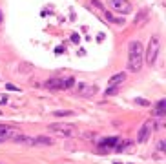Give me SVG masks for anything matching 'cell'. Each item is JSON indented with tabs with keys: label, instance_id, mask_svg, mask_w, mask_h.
<instances>
[{
	"label": "cell",
	"instance_id": "cell-1",
	"mask_svg": "<svg viewBox=\"0 0 166 164\" xmlns=\"http://www.w3.org/2000/svg\"><path fill=\"white\" fill-rule=\"evenodd\" d=\"M128 69L133 71V73H139L141 67H143V62H144V49H143V44L139 40H132L128 44Z\"/></svg>",
	"mask_w": 166,
	"mask_h": 164
},
{
	"label": "cell",
	"instance_id": "cell-2",
	"mask_svg": "<svg viewBox=\"0 0 166 164\" xmlns=\"http://www.w3.org/2000/svg\"><path fill=\"white\" fill-rule=\"evenodd\" d=\"M159 49H161V38H159V35H153L150 38V42H148L146 55H144V60L148 66H155L157 57H159Z\"/></svg>",
	"mask_w": 166,
	"mask_h": 164
},
{
	"label": "cell",
	"instance_id": "cell-3",
	"mask_svg": "<svg viewBox=\"0 0 166 164\" xmlns=\"http://www.w3.org/2000/svg\"><path fill=\"white\" fill-rule=\"evenodd\" d=\"M49 131L53 133H57V135H64V137H73V135H77V126H73V124H68V122H53L49 124Z\"/></svg>",
	"mask_w": 166,
	"mask_h": 164
},
{
	"label": "cell",
	"instance_id": "cell-4",
	"mask_svg": "<svg viewBox=\"0 0 166 164\" xmlns=\"http://www.w3.org/2000/svg\"><path fill=\"white\" fill-rule=\"evenodd\" d=\"M155 130V122L152 119H148L141 126V130H139V133H137V142H141V144H144L148 139H150V135H152V131Z\"/></svg>",
	"mask_w": 166,
	"mask_h": 164
},
{
	"label": "cell",
	"instance_id": "cell-5",
	"mask_svg": "<svg viewBox=\"0 0 166 164\" xmlns=\"http://www.w3.org/2000/svg\"><path fill=\"white\" fill-rule=\"evenodd\" d=\"M108 6L121 15H128L132 11V4L128 0H108Z\"/></svg>",
	"mask_w": 166,
	"mask_h": 164
},
{
	"label": "cell",
	"instance_id": "cell-6",
	"mask_svg": "<svg viewBox=\"0 0 166 164\" xmlns=\"http://www.w3.org/2000/svg\"><path fill=\"white\" fill-rule=\"evenodd\" d=\"M20 130H15L11 126H6V124H0V142L6 141H13V137L17 135Z\"/></svg>",
	"mask_w": 166,
	"mask_h": 164
},
{
	"label": "cell",
	"instance_id": "cell-7",
	"mask_svg": "<svg viewBox=\"0 0 166 164\" xmlns=\"http://www.w3.org/2000/svg\"><path fill=\"white\" fill-rule=\"evenodd\" d=\"M97 91H99L97 86H90V84H84V82H80L77 86V95H80V97H93Z\"/></svg>",
	"mask_w": 166,
	"mask_h": 164
},
{
	"label": "cell",
	"instance_id": "cell-8",
	"mask_svg": "<svg viewBox=\"0 0 166 164\" xmlns=\"http://www.w3.org/2000/svg\"><path fill=\"white\" fill-rule=\"evenodd\" d=\"M11 142H17V144H20V146H35V137H29V135H24V133H17L15 137H13V141Z\"/></svg>",
	"mask_w": 166,
	"mask_h": 164
},
{
	"label": "cell",
	"instance_id": "cell-9",
	"mask_svg": "<svg viewBox=\"0 0 166 164\" xmlns=\"http://www.w3.org/2000/svg\"><path fill=\"white\" fill-rule=\"evenodd\" d=\"M44 87H48V89H64V78H59V77H55V78H48L46 82H44Z\"/></svg>",
	"mask_w": 166,
	"mask_h": 164
},
{
	"label": "cell",
	"instance_id": "cell-10",
	"mask_svg": "<svg viewBox=\"0 0 166 164\" xmlns=\"http://www.w3.org/2000/svg\"><path fill=\"white\" fill-rule=\"evenodd\" d=\"M126 80V73H115L110 80H108V87H112V86H119V84H122Z\"/></svg>",
	"mask_w": 166,
	"mask_h": 164
},
{
	"label": "cell",
	"instance_id": "cell-11",
	"mask_svg": "<svg viewBox=\"0 0 166 164\" xmlns=\"http://www.w3.org/2000/svg\"><path fill=\"white\" fill-rule=\"evenodd\" d=\"M155 113H157V117H164L166 115V98H161V100L157 102Z\"/></svg>",
	"mask_w": 166,
	"mask_h": 164
},
{
	"label": "cell",
	"instance_id": "cell-12",
	"mask_svg": "<svg viewBox=\"0 0 166 164\" xmlns=\"http://www.w3.org/2000/svg\"><path fill=\"white\" fill-rule=\"evenodd\" d=\"M53 139L51 137H35V146H51Z\"/></svg>",
	"mask_w": 166,
	"mask_h": 164
},
{
	"label": "cell",
	"instance_id": "cell-13",
	"mask_svg": "<svg viewBox=\"0 0 166 164\" xmlns=\"http://www.w3.org/2000/svg\"><path fill=\"white\" fill-rule=\"evenodd\" d=\"M117 142H119V139H117V137H110V139H104L99 146H101V150H108V148H112V146H113V144H117Z\"/></svg>",
	"mask_w": 166,
	"mask_h": 164
},
{
	"label": "cell",
	"instance_id": "cell-14",
	"mask_svg": "<svg viewBox=\"0 0 166 164\" xmlns=\"http://www.w3.org/2000/svg\"><path fill=\"white\" fill-rule=\"evenodd\" d=\"M144 20H148V9H143L137 17H135V20H133V24L135 26H139V24H143Z\"/></svg>",
	"mask_w": 166,
	"mask_h": 164
},
{
	"label": "cell",
	"instance_id": "cell-15",
	"mask_svg": "<svg viewBox=\"0 0 166 164\" xmlns=\"http://www.w3.org/2000/svg\"><path fill=\"white\" fill-rule=\"evenodd\" d=\"M18 71H20V73H31L33 71V64H29V62H20Z\"/></svg>",
	"mask_w": 166,
	"mask_h": 164
},
{
	"label": "cell",
	"instance_id": "cell-16",
	"mask_svg": "<svg viewBox=\"0 0 166 164\" xmlns=\"http://www.w3.org/2000/svg\"><path fill=\"white\" fill-rule=\"evenodd\" d=\"M91 6H93V7L99 11L101 15H104V11H106V9H104V6L101 4V2H99V0H91Z\"/></svg>",
	"mask_w": 166,
	"mask_h": 164
},
{
	"label": "cell",
	"instance_id": "cell-17",
	"mask_svg": "<svg viewBox=\"0 0 166 164\" xmlns=\"http://www.w3.org/2000/svg\"><path fill=\"white\" fill-rule=\"evenodd\" d=\"M73 86H75V78H73V77H70V78L64 80V89H71Z\"/></svg>",
	"mask_w": 166,
	"mask_h": 164
},
{
	"label": "cell",
	"instance_id": "cell-18",
	"mask_svg": "<svg viewBox=\"0 0 166 164\" xmlns=\"http://www.w3.org/2000/svg\"><path fill=\"white\" fill-rule=\"evenodd\" d=\"M119 93V86H112L106 89V97H112V95H117Z\"/></svg>",
	"mask_w": 166,
	"mask_h": 164
},
{
	"label": "cell",
	"instance_id": "cell-19",
	"mask_svg": "<svg viewBox=\"0 0 166 164\" xmlns=\"http://www.w3.org/2000/svg\"><path fill=\"white\" fill-rule=\"evenodd\" d=\"M68 115H73V111H55L53 117H68Z\"/></svg>",
	"mask_w": 166,
	"mask_h": 164
},
{
	"label": "cell",
	"instance_id": "cell-20",
	"mask_svg": "<svg viewBox=\"0 0 166 164\" xmlns=\"http://www.w3.org/2000/svg\"><path fill=\"white\" fill-rule=\"evenodd\" d=\"M135 102H137V104H141V106H150V102H148L146 98H135Z\"/></svg>",
	"mask_w": 166,
	"mask_h": 164
},
{
	"label": "cell",
	"instance_id": "cell-21",
	"mask_svg": "<svg viewBox=\"0 0 166 164\" xmlns=\"http://www.w3.org/2000/svg\"><path fill=\"white\" fill-rule=\"evenodd\" d=\"M6 89H9V91H18V89H20V87L13 86V84H6Z\"/></svg>",
	"mask_w": 166,
	"mask_h": 164
},
{
	"label": "cell",
	"instance_id": "cell-22",
	"mask_svg": "<svg viewBox=\"0 0 166 164\" xmlns=\"http://www.w3.org/2000/svg\"><path fill=\"white\" fill-rule=\"evenodd\" d=\"M71 40H73L75 44H79V42H80V37H79L77 33H73V35H71Z\"/></svg>",
	"mask_w": 166,
	"mask_h": 164
},
{
	"label": "cell",
	"instance_id": "cell-23",
	"mask_svg": "<svg viewBox=\"0 0 166 164\" xmlns=\"http://www.w3.org/2000/svg\"><path fill=\"white\" fill-rule=\"evenodd\" d=\"M157 146H159V152H164V150H166V144H164V141H161L159 144H157Z\"/></svg>",
	"mask_w": 166,
	"mask_h": 164
},
{
	"label": "cell",
	"instance_id": "cell-24",
	"mask_svg": "<svg viewBox=\"0 0 166 164\" xmlns=\"http://www.w3.org/2000/svg\"><path fill=\"white\" fill-rule=\"evenodd\" d=\"M2 20H4V15H2V11H0V24H2Z\"/></svg>",
	"mask_w": 166,
	"mask_h": 164
}]
</instances>
